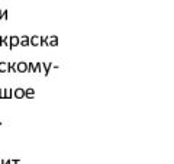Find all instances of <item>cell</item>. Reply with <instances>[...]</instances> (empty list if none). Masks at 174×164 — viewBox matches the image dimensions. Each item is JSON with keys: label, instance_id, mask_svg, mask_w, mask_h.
Instances as JSON below:
<instances>
[{"label": "cell", "instance_id": "obj_1", "mask_svg": "<svg viewBox=\"0 0 174 164\" xmlns=\"http://www.w3.org/2000/svg\"><path fill=\"white\" fill-rule=\"evenodd\" d=\"M17 45H20V36H16V35H10L9 36V48H15Z\"/></svg>", "mask_w": 174, "mask_h": 164}, {"label": "cell", "instance_id": "obj_2", "mask_svg": "<svg viewBox=\"0 0 174 164\" xmlns=\"http://www.w3.org/2000/svg\"><path fill=\"white\" fill-rule=\"evenodd\" d=\"M17 73H28V63L19 61L17 63Z\"/></svg>", "mask_w": 174, "mask_h": 164}, {"label": "cell", "instance_id": "obj_3", "mask_svg": "<svg viewBox=\"0 0 174 164\" xmlns=\"http://www.w3.org/2000/svg\"><path fill=\"white\" fill-rule=\"evenodd\" d=\"M13 96L16 99H22L25 97V89H20V87H17V89H15V91H13Z\"/></svg>", "mask_w": 174, "mask_h": 164}, {"label": "cell", "instance_id": "obj_4", "mask_svg": "<svg viewBox=\"0 0 174 164\" xmlns=\"http://www.w3.org/2000/svg\"><path fill=\"white\" fill-rule=\"evenodd\" d=\"M31 45H32V47L41 45V36H39V35H33V36H31Z\"/></svg>", "mask_w": 174, "mask_h": 164}, {"label": "cell", "instance_id": "obj_5", "mask_svg": "<svg viewBox=\"0 0 174 164\" xmlns=\"http://www.w3.org/2000/svg\"><path fill=\"white\" fill-rule=\"evenodd\" d=\"M57 45H58V36H55V35L48 36V47H57Z\"/></svg>", "mask_w": 174, "mask_h": 164}, {"label": "cell", "instance_id": "obj_6", "mask_svg": "<svg viewBox=\"0 0 174 164\" xmlns=\"http://www.w3.org/2000/svg\"><path fill=\"white\" fill-rule=\"evenodd\" d=\"M20 45H22V47L31 45V38H29L28 35H22V36H20Z\"/></svg>", "mask_w": 174, "mask_h": 164}, {"label": "cell", "instance_id": "obj_7", "mask_svg": "<svg viewBox=\"0 0 174 164\" xmlns=\"http://www.w3.org/2000/svg\"><path fill=\"white\" fill-rule=\"evenodd\" d=\"M25 97H28V99H33V97H35V90H33L32 87L25 89Z\"/></svg>", "mask_w": 174, "mask_h": 164}, {"label": "cell", "instance_id": "obj_8", "mask_svg": "<svg viewBox=\"0 0 174 164\" xmlns=\"http://www.w3.org/2000/svg\"><path fill=\"white\" fill-rule=\"evenodd\" d=\"M44 66V76H48L51 71V67H52V63H42Z\"/></svg>", "mask_w": 174, "mask_h": 164}, {"label": "cell", "instance_id": "obj_9", "mask_svg": "<svg viewBox=\"0 0 174 164\" xmlns=\"http://www.w3.org/2000/svg\"><path fill=\"white\" fill-rule=\"evenodd\" d=\"M9 73H17V63H8Z\"/></svg>", "mask_w": 174, "mask_h": 164}, {"label": "cell", "instance_id": "obj_10", "mask_svg": "<svg viewBox=\"0 0 174 164\" xmlns=\"http://www.w3.org/2000/svg\"><path fill=\"white\" fill-rule=\"evenodd\" d=\"M0 45H2V47H5V45H6V47L9 48V36L2 35V36H0Z\"/></svg>", "mask_w": 174, "mask_h": 164}, {"label": "cell", "instance_id": "obj_11", "mask_svg": "<svg viewBox=\"0 0 174 164\" xmlns=\"http://www.w3.org/2000/svg\"><path fill=\"white\" fill-rule=\"evenodd\" d=\"M6 71L9 73V66H8V63L2 61V63H0V73H6Z\"/></svg>", "mask_w": 174, "mask_h": 164}, {"label": "cell", "instance_id": "obj_12", "mask_svg": "<svg viewBox=\"0 0 174 164\" xmlns=\"http://www.w3.org/2000/svg\"><path fill=\"white\" fill-rule=\"evenodd\" d=\"M13 89H5V94H6V99H10V97H15L13 96Z\"/></svg>", "mask_w": 174, "mask_h": 164}, {"label": "cell", "instance_id": "obj_13", "mask_svg": "<svg viewBox=\"0 0 174 164\" xmlns=\"http://www.w3.org/2000/svg\"><path fill=\"white\" fill-rule=\"evenodd\" d=\"M2 19H8V10L5 9H0V20Z\"/></svg>", "mask_w": 174, "mask_h": 164}, {"label": "cell", "instance_id": "obj_14", "mask_svg": "<svg viewBox=\"0 0 174 164\" xmlns=\"http://www.w3.org/2000/svg\"><path fill=\"white\" fill-rule=\"evenodd\" d=\"M28 71H31V73H35V71H36L35 63H28Z\"/></svg>", "mask_w": 174, "mask_h": 164}, {"label": "cell", "instance_id": "obj_15", "mask_svg": "<svg viewBox=\"0 0 174 164\" xmlns=\"http://www.w3.org/2000/svg\"><path fill=\"white\" fill-rule=\"evenodd\" d=\"M35 68H36V71L35 73H41L44 66H42V63H35Z\"/></svg>", "mask_w": 174, "mask_h": 164}, {"label": "cell", "instance_id": "obj_16", "mask_svg": "<svg viewBox=\"0 0 174 164\" xmlns=\"http://www.w3.org/2000/svg\"><path fill=\"white\" fill-rule=\"evenodd\" d=\"M41 45L48 47V36H41Z\"/></svg>", "mask_w": 174, "mask_h": 164}, {"label": "cell", "instance_id": "obj_17", "mask_svg": "<svg viewBox=\"0 0 174 164\" xmlns=\"http://www.w3.org/2000/svg\"><path fill=\"white\" fill-rule=\"evenodd\" d=\"M0 99H6V94H5V89H0Z\"/></svg>", "mask_w": 174, "mask_h": 164}, {"label": "cell", "instance_id": "obj_18", "mask_svg": "<svg viewBox=\"0 0 174 164\" xmlns=\"http://www.w3.org/2000/svg\"><path fill=\"white\" fill-rule=\"evenodd\" d=\"M8 164H17V160H8Z\"/></svg>", "mask_w": 174, "mask_h": 164}, {"label": "cell", "instance_id": "obj_19", "mask_svg": "<svg viewBox=\"0 0 174 164\" xmlns=\"http://www.w3.org/2000/svg\"><path fill=\"white\" fill-rule=\"evenodd\" d=\"M0 164H8V161H5V160H0Z\"/></svg>", "mask_w": 174, "mask_h": 164}]
</instances>
